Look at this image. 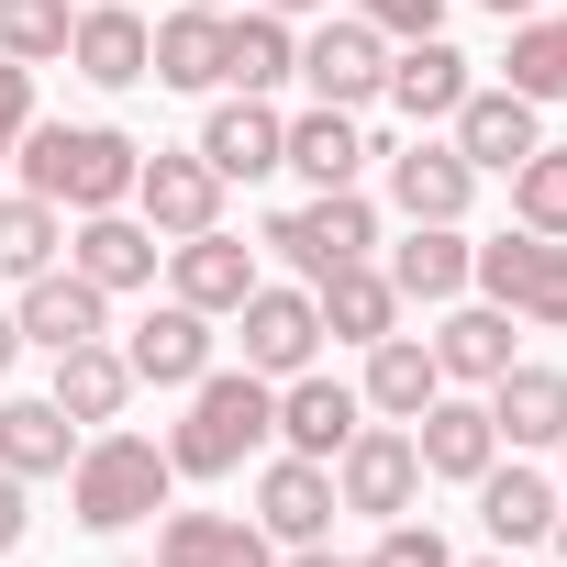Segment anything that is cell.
<instances>
[{
  "label": "cell",
  "instance_id": "6da1fadb",
  "mask_svg": "<svg viewBox=\"0 0 567 567\" xmlns=\"http://www.w3.org/2000/svg\"><path fill=\"white\" fill-rule=\"evenodd\" d=\"M12 167H23V189L34 200H56L68 223L79 212H123L134 200V167H145V145L123 134V123H23V145H12Z\"/></svg>",
  "mask_w": 567,
  "mask_h": 567
},
{
  "label": "cell",
  "instance_id": "7a4b0ae2",
  "mask_svg": "<svg viewBox=\"0 0 567 567\" xmlns=\"http://www.w3.org/2000/svg\"><path fill=\"white\" fill-rule=\"evenodd\" d=\"M278 445V379H256V368H200L189 379V412H178V434H167V467L178 478H234L245 456H267Z\"/></svg>",
  "mask_w": 567,
  "mask_h": 567
},
{
  "label": "cell",
  "instance_id": "3957f363",
  "mask_svg": "<svg viewBox=\"0 0 567 567\" xmlns=\"http://www.w3.org/2000/svg\"><path fill=\"white\" fill-rule=\"evenodd\" d=\"M167 489H178L167 434L101 423V434H79V456H68V523H79V534H134V523L167 512Z\"/></svg>",
  "mask_w": 567,
  "mask_h": 567
},
{
  "label": "cell",
  "instance_id": "277c9868",
  "mask_svg": "<svg viewBox=\"0 0 567 567\" xmlns=\"http://www.w3.org/2000/svg\"><path fill=\"white\" fill-rule=\"evenodd\" d=\"M467 290L478 301H501L512 323H534V334H567V245L556 234H489V245H467Z\"/></svg>",
  "mask_w": 567,
  "mask_h": 567
},
{
  "label": "cell",
  "instance_id": "5b68a950",
  "mask_svg": "<svg viewBox=\"0 0 567 567\" xmlns=\"http://www.w3.org/2000/svg\"><path fill=\"white\" fill-rule=\"evenodd\" d=\"M256 245L290 267V278H334V267L379 256V200H368V189H312L301 212H267Z\"/></svg>",
  "mask_w": 567,
  "mask_h": 567
},
{
  "label": "cell",
  "instance_id": "8992f818",
  "mask_svg": "<svg viewBox=\"0 0 567 567\" xmlns=\"http://www.w3.org/2000/svg\"><path fill=\"white\" fill-rule=\"evenodd\" d=\"M234 346L256 379H301L323 368V312H312V278H256V290L234 301Z\"/></svg>",
  "mask_w": 567,
  "mask_h": 567
},
{
  "label": "cell",
  "instance_id": "52a82bcc",
  "mask_svg": "<svg viewBox=\"0 0 567 567\" xmlns=\"http://www.w3.org/2000/svg\"><path fill=\"white\" fill-rule=\"evenodd\" d=\"M334 512H368V523H401L423 512V456H412V423H357L346 456H334Z\"/></svg>",
  "mask_w": 567,
  "mask_h": 567
},
{
  "label": "cell",
  "instance_id": "ba28073f",
  "mask_svg": "<svg viewBox=\"0 0 567 567\" xmlns=\"http://www.w3.org/2000/svg\"><path fill=\"white\" fill-rule=\"evenodd\" d=\"M290 79H301L323 112H368V101H379V79H390V34H379V23H357L346 0H334V12L301 34V68H290Z\"/></svg>",
  "mask_w": 567,
  "mask_h": 567
},
{
  "label": "cell",
  "instance_id": "9c48e42d",
  "mask_svg": "<svg viewBox=\"0 0 567 567\" xmlns=\"http://www.w3.org/2000/svg\"><path fill=\"white\" fill-rule=\"evenodd\" d=\"M445 145L478 167V178H512L534 145H545V101H523V90H501V79H478L456 112H445Z\"/></svg>",
  "mask_w": 567,
  "mask_h": 567
},
{
  "label": "cell",
  "instance_id": "30bf717a",
  "mask_svg": "<svg viewBox=\"0 0 567 567\" xmlns=\"http://www.w3.org/2000/svg\"><path fill=\"white\" fill-rule=\"evenodd\" d=\"M245 523H256L267 545H334V467L278 445V456L256 467V512H245Z\"/></svg>",
  "mask_w": 567,
  "mask_h": 567
},
{
  "label": "cell",
  "instance_id": "8fae6325",
  "mask_svg": "<svg viewBox=\"0 0 567 567\" xmlns=\"http://www.w3.org/2000/svg\"><path fill=\"white\" fill-rule=\"evenodd\" d=\"M379 167H390V212H401V223H467V200H478V167H467L445 134L379 145Z\"/></svg>",
  "mask_w": 567,
  "mask_h": 567
},
{
  "label": "cell",
  "instance_id": "7c38bea8",
  "mask_svg": "<svg viewBox=\"0 0 567 567\" xmlns=\"http://www.w3.org/2000/svg\"><path fill=\"white\" fill-rule=\"evenodd\" d=\"M134 212L156 223V245L212 234V223H223V178H212V156H200V145H156V156L134 167Z\"/></svg>",
  "mask_w": 567,
  "mask_h": 567
},
{
  "label": "cell",
  "instance_id": "4fadbf2b",
  "mask_svg": "<svg viewBox=\"0 0 567 567\" xmlns=\"http://www.w3.org/2000/svg\"><path fill=\"white\" fill-rule=\"evenodd\" d=\"M156 256H167V245H156V223H145L134 200L68 223V267L90 278V290H112V301H123V290H156Z\"/></svg>",
  "mask_w": 567,
  "mask_h": 567
},
{
  "label": "cell",
  "instance_id": "5bb4252c",
  "mask_svg": "<svg viewBox=\"0 0 567 567\" xmlns=\"http://www.w3.org/2000/svg\"><path fill=\"white\" fill-rule=\"evenodd\" d=\"M200 156H212V178H223V189H234V178H278V156H290V112L256 101V90H212Z\"/></svg>",
  "mask_w": 567,
  "mask_h": 567
},
{
  "label": "cell",
  "instance_id": "9a60e30c",
  "mask_svg": "<svg viewBox=\"0 0 567 567\" xmlns=\"http://www.w3.org/2000/svg\"><path fill=\"white\" fill-rule=\"evenodd\" d=\"M489 434H501V456H556V434H567V368H534V357H512L489 390Z\"/></svg>",
  "mask_w": 567,
  "mask_h": 567
},
{
  "label": "cell",
  "instance_id": "2e32d148",
  "mask_svg": "<svg viewBox=\"0 0 567 567\" xmlns=\"http://www.w3.org/2000/svg\"><path fill=\"white\" fill-rule=\"evenodd\" d=\"M256 290V245L234 234V223H212V234H178L167 245V301H189V312H212V323H234V301Z\"/></svg>",
  "mask_w": 567,
  "mask_h": 567
},
{
  "label": "cell",
  "instance_id": "e0dca14e",
  "mask_svg": "<svg viewBox=\"0 0 567 567\" xmlns=\"http://www.w3.org/2000/svg\"><path fill=\"white\" fill-rule=\"evenodd\" d=\"M12 323H23V346H45V357H68V346H101L112 334V290H90V278L56 256L45 278H23V301H12Z\"/></svg>",
  "mask_w": 567,
  "mask_h": 567
},
{
  "label": "cell",
  "instance_id": "ac0fdd59",
  "mask_svg": "<svg viewBox=\"0 0 567 567\" xmlns=\"http://www.w3.org/2000/svg\"><path fill=\"white\" fill-rule=\"evenodd\" d=\"M478 90V56H456L445 34H412V45H390V79H379V101L423 134V123H445L456 101Z\"/></svg>",
  "mask_w": 567,
  "mask_h": 567
},
{
  "label": "cell",
  "instance_id": "d6986e66",
  "mask_svg": "<svg viewBox=\"0 0 567 567\" xmlns=\"http://www.w3.org/2000/svg\"><path fill=\"white\" fill-rule=\"evenodd\" d=\"M467 489H478V523H489V545H501V556L545 545V534H556V501H567V489H556L534 456H489Z\"/></svg>",
  "mask_w": 567,
  "mask_h": 567
},
{
  "label": "cell",
  "instance_id": "ffe728a7",
  "mask_svg": "<svg viewBox=\"0 0 567 567\" xmlns=\"http://www.w3.org/2000/svg\"><path fill=\"white\" fill-rule=\"evenodd\" d=\"M368 423V401H357V379H334V368H301V379H278V445L290 456H346V434Z\"/></svg>",
  "mask_w": 567,
  "mask_h": 567
},
{
  "label": "cell",
  "instance_id": "44dd1931",
  "mask_svg": "<svg viewBox=\"0 0 567 567\" xmlns=\"http://www.w3.org/2000/svg\"><path fill=\"white\" fill-rule=\"evenodd\" d=\"M212 312H189V301H156L134 334H123V368H134V390H189L200 368H212Z\"/></svg>",
  "mask_w": 567,
  "mask_h": 567
},
{
  "label": "cell",
  "instance_id": "7402d4cb",
  "mask_svg": "<svg viewBox=\"0 0 567 567\" xmlns=\"http://www.w3.org/2000/svg\"><path fill=\"white\" fill-rule=\"evenodd\" d=\"M434 346V368H445V390H489L512 357H523V323L501 312V301H445V323L423 334Z\"/></svg>",
  "mask_w": 567,
  "mask_h": 567
},
{
  "label": "cell",
  "instance_id": "603a6c76",
  "mask_svg": "<svg viewBox=\"0 0 567 567\" xmlns=\"http://www.w3.org/2000/svg\"><path fill=\"white\" fill-rule=\"evenodd\" d=\"M412 456H423V478H478L489 456H501V434H489V401L478 390H434L423 412H412Z\"/></svg>",
  "mask_w": 567,
  "mask_h": 567
},
{
  "label": "cell",
  "instance_id": "cb8c5ba5",
  "mask_svg": "<svg viewBox=\"0 0 567 567\" xmlns=\"http://www.w3.org/2000/svg\"><path fill=\"white\" fill-rule=\"evenodd\" d=\"M145 45H156V23L134 12V0H79V23H68V68L90 90H134L145 79Z\"/></svg>",
  "mask_w": 567,
  "mask_h": 567
},
{
  "label": "cell",
  "instance_id": "d4e9b609",
  "mask_svg": "<svg viewBox=\"0 0 567 567\" xmlns=\"http://www.w3.org/2000/svg\"><path fill=\"white\" fill-rule=\"evenodd\" d=\"M312 312H323V346H379V334H401V290H390V267L379 256H357V267H334V278H312Z\"/></svg>",
  "mask_w": 567,
  "mask_h": 567
},
{
  "label": "cell",
  "instance_id": "484cf974",
  "mask_svg": "<svg viewBox=\"0 0 567 567\" xmlns=\"http://www.w3.org/2000/svg\"><path fill=\"white\" fill-rule=\"evenodd\" d=\"M156 567H278V545L245 512H156Z\"/></svg>",
  "mask_w": 567,
  "mask_h": 567
},
{
  "label": "cell",
  "instance_id": "4316f807",
  "mask_svg": "<svg viewBox=\"0 0 567 567\" xmlns=\"http://www.w3.org/2000/svg\"><path fill=\"white\" fill-rule=\"evenodd\" d=\"M290 178H312V189H357L368 167H379V145H368V123L357 112H290V156H278Z\"/></svg>",
  "mask_w": 567,
  "mask_h": 567
},
{
  "label": "cell",
  "instance_id": "83f0119b",
  "mask_svg": "<svg viewBox=\"0 0 567 567\" xmlns=\"http://www.w3.org/2000/svg\"><path fill=\"white\" fill-rule=\"evenodd\" d=\"M379 267H390V290H401V301L445 312V301H467V223H412Z\"/></svg>",
  "mask_w": 567,
  "mask_h": 567
},
{
  "label": "cell",
  "instance_id": "f1b7e54d",
  "mask_svg": "<svg viewBox=\"0 0 567 567\" xmlns=\"http://www.w3.org/2000/svg\"><path fill=\"white\" fill-rule=\"evenodd\" d=\"M368 368H357V401L379 412V423H412L434 390H445V368H434V346L423 334H379V346H357Z\"/></svg>",
  "mask_w": 567,
  "mask_h": 567
},
{
  "label": "cell",
  "instance_id": "f546056e",
  "mask_svg": "<svg viewBox=\"0 0 567 567\" xmlns=\"http://www.w3.org/2000/svg\"><path fill=\"white\" fill-rule=\"evenodd\" d=\"M45 401H56L79 434L123 423V401H134V368H123V346H112V334H101V346H68V357H56V379H45Z\"/></svg>",
  "mask_w": 567,
  "mask_h": 567
},
{
  "label": "cell",
  "instance_id": "4dcf8cb0",
  "mask_svg": "<svg viewBox=\"0 0 567 567\" xmlns=\"http://www.w3.org/2000/svg\"><path fill=\"white\" fill-rule=\"evenodd\" d=\"M290 68H301V23H278V12H223V90H290Z\"/></svg>",
  "mask_w": 567,
  "mask_h": 567
},
{
  "label": "cell",
  "instance_id": "1f68e13d",
  "mask_svg": "<svg viewBox=\"0 0 567 567\" xmlns=\"http://www.w3.org/2000/svg\"><path fill=\"white\" fill-rule=\"evenodd\" d=\"M145 79L212 101V90H223V12H189V0H178V12L156 23V45H145Z\"/></svg>",
  "mask_w": 567,
  "mask_h": 567
},
{
  "label": "cell",
  "instance_id": "d6a6232c",
  "mask_svg": "<svg viewBox=\"0 0 567 567\" xmlns=\"http://www.w3.org/2000/svg\"><path fill=\"white\" fill-rule=\"evenodd\" d=\"M68 456H79V423H68L45 390L0 401V467H12V478H68Z\"/></svg>",
  "mask_w": 567,
  "mask_h": 567
},
{
  "label": "cell",
  "instance_id": "836d02e7",
  "mask_svg": "<svg viewBox=\"0 0 567 567\" xmlns=\"http://www.w3.org/2000/svg\"><path fill=\"white\" fill-rule=\"evenodd\" d=\"M56 256H68V212L34 200V189H12V200H0V278L23 290V278H45Z\"/></svg>",
  "mask_w": 567,
  "mask_h": 567
},
{
  "label": "cell",
  "instance_id": "e575fe53",
  "mask_svg": "<svg viewBox=\"0 0 567 567\" xmlns=\"http://www.w3.org/2000/svg\"><path fill=\"white\" fill-rule=\"evenodd\" d=\"M501 90H523V101H567V12H523V23H512Z\"/></svg>",
  "mask_w": 567,
  "mask_h": 567
},
{
  "label": "cell",
  "instance_id": "d590c367",
  "mask_svg": "<svg viewBox=\"0 0 567 567\" xmlns=\"http://www.w3.org/2000/svg\"><path fill=\"white\" fill-rule=\"evenodd\" d=\"M68 23H79V0H0V56L68 68Z\"/></svg>",
  "mask_w": 567,
  "mask_h": 567
},
{
  "label": "cell",
  "instance_id": "8d00e7d4",
  "mask_svg": "<svg viewBox=\"0 0 567 567\" xmlns=\"http://www.w3.org/2000/svg\"><path fill=\"white\" fill-rule=\"evenodd\" d=\"M512 223L567 245V145H534V156L512 167Z\"/></svg>",
  "mask_w": 567,
  "mask_h": 567
},
{
  "label": "cell",
  "instance_id": "74e56055",
  "mask_svg": "<svg viewBox=\"0 0 567 567\" xmlns=\"http://www.w3.org/2000/svg\"><path fill=\"white\" fill-rule=\"evenodd\" d=\"M368 567H456V545L423 523V512H401V523H379V545H368Z\"/></svg>",
  "mask_w": 567,
  "mask_h": 567
},
{
  "label": "cell",
  "instance_id": "f35d334b",
  "mask_svg": "<svg viewBox=\"0 0 567 567\" xmlns=\"http://www.w3.org/2000/svg\"><path fill=\"white\" fill-rule=\"evenodd\" d=\"M357 23H379L390 45H412V34H445V0H346Z\"/></svg>",
  "mask_w": 567,
  "mask_h": 567
},
{
  "label": "cell",
  "instance_id": "ab89813d",
  "mask_svg": "<svg viewBox=\"0 0 567 567\" xmlns=\"http://www.w3.org/2000/svg\"><path fill=\"white\" fill-rule=\"evenodd\" d=\"M23 123H34V68H23V56H0V167H12Z\"/></svg>",
  "mask_w": 567,
  "mask_h": 567
},
{
  "label": "cell",
  "instance_id": "60d3db41",
  "mask_svg": "<svg viewBox=\"0 0 567 567\" xmlns=\"http://www.w3.org/2000/svg\"><path fill=\"white\" fill-rule=\"evenodd\" d=\"M34 534V478H12V467H0V556H12Z\"/></svg>",
  "mask_w": 567,
  "mask_h": 567
},
{
  "label": "cell",
  "instance_id": "b9f144b4",
  "mask_svg": "<svg viewBox=\"0 0 567 567\" xmlns=\"http://www.w3.org/2000/svg\"><path fill=\"white\" fill-rule=\"evenodd\" d=\"M278 567H368V556H334V545H278Z\"/></svg>",
  "mask_w": 567,
  "mask_h": 567
},
{
  "label": "cell",
  "instance_id": "7bdbcfd3",
  "mask_svg": "<svg viewBox=\"0 0 567 567\" xmlns=\"http://www.w3.org/2000/svg\"><path fill=\"white\" fill-rule=\"evenodd\" d=\"M256 12H278V23H323L334 0H256Z\"/></svg>",
  "mask_w": 567,
  "mask_h": 567
},
{
  "label": "cell",
  "instance_id": "ee69618b",
  "mask_svg": "<svg viewBox=\"0 0 567 567\" xmlns=\"http://www.w3.org/2000/svg\"><path fill=\"white\" fill-rule=\"evenodd\" d=\"M12 368H23V323H12V312H0V379H12Z\"/></svg>",
  "mask_w": 567,
  "mask_h": 567
},
{
  "label": "cell",
  "instance_id": "f6af8a7d",
  "mask_svg": "<svg viewBox=\"0 0 567 567\" xmlns=\"http://www.w3.org/2000/svg\"><path fill=\"white\" fill-rule=\"evenodd\" d=\"M478 12H501V23H523V12H545V0H478Z\"/></svg>",
  "mask_w": 567,
  "mask_h": 567
},
{
  "label": "cell",
  "instance_id": "bcb514c9",
  "mask_svg": "<svg viewBox=\"0 0 567 567\" xmlns=\"http://www.w3.org/2000/svg\"><path fill=\"white\" fill-rule=\"evenodd\" d=\"M545 545H556V556H567V501H556V534H545Z\"/></svg>",
  "mask_w": 567,
  "mask_h": 567
},
{
  "label": "cell",
  "instance_id": "7dc6e473",
  "mask_svg": "<svg viewBox=\"0 0 567 567\" xmlns=\"http://www.w3.org/2000/svg\"><path fill=\"white\" fill-rule=\"evenodd\" d=\"M189 12H245V0H189Z\"/></svg>",
  "mask_w": 567,
  "mask_h": 567
},
{
  "label": "cell",
  "instance_id": "c3c4849f",
  "mask_svg": "<svg viewBox=\"0 0 567 567\" xmlns=\"http://www.w3.org/2000/svg\"><path fill=\"white\" fill-rule=\"evenodd\" d=\"M456 567H512V556H456Z\"/></svg>",
  "mask_w": 567,
  "mask_h": 567
},
{
  "label": "cell",
  "instance_id": "681fc988",
  "mask_svg": "<svg viewBox=\"0 0 567 567\" xmlns=\"http://www.w3.org/2000/svg\"><path fill=\"white\" fill-rule=\"evenodd\" d=\"M556 467H567V434H556Z\"/></svg>",
  "mask_w": 567,
  "mask_h": 567
},
{
  "label": "cell",
  "instance_id": "f907efd6",
  "mask_svg": "<svg viewBox=\"0 0 567 567\" xmlns=\"http://www.w3.org/2000/svg\"><path fill=\"white\" fill-rule=\"evenodd\" d=\"M145 567H156V556H145Z\"/></svg>",
  "mask_w": 567,
  "mask_h": 567
}]
</instances>
